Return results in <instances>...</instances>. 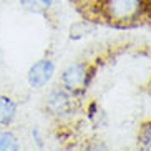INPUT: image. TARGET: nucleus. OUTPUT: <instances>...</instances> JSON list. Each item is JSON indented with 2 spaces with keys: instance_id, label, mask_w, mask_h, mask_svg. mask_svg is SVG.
<instances>
[{
  "instance_id": "nucleus-1",
  "label": "nucleus",
  "mask_w": 151,
  "mask_h": 151,
  "mask_svg": "<svg viewBox=\"0 0 151 151\" xmlns=\"http://www.w3.org/2000/svg\"><path fill=\"white\" fill-rule=\"evenodd\" d=\"M98 7L108 22L116 25H128L145 17L148 10V2L146 0H98Z\"/></svg>"
},
{
  "instance_id": "nucleus-9",
  "label": "nucleus",
  "mask_w": 151,
  "mask_h": 151,
  "mask_svg": "<svg viewBox=\"0 0 151 151\" xmlns=\"http://www.w3.org/2000/svg\"><path fill=\"white\" fill-rule=\"evenodd\" d=\"M86 151H108V150H106V146H105V145L95 143V145H91V146L86 148Z\"/></svg>"
},
{
  "instance_id": "nucleus-5",
  "label": "nucleus",
  "mask_w": 151,
  "mask_h": 151,
  "mask_svg": "<svg viewBox=\"0 0 151 151\" xmlns=\"http://www.w3.org/2000/svg\"><path fill=\"white\" fill-rule=\"evenodd\" d=\"M17 115V105L9 96L0 95V126H7L15 120Z\"/></svg>"
},
{
  "instance_id": "nucleus-4",
  "label": "nucleus",
  "mask_w": 151,
  "mask_h": 151,
  "mask_svg": "<svg viewBox=\"0 0 151 151\" xmlns=\"http://www.w3.org/2000/svg\"><path fill=\"white\" fill-rule=\"evenodd\" d=\"M47 106L55 115H67L71 110V98L65 90H55L47 100Z\"/></svg>"
},
{
  "instance_id": "nucleus-6",
  "label": "nucleus",
  "mask_w": 151,
  "mask_h": 151,
  "mask_svg": "<svg viewBox=\"0 0 151 151\" xmlns=\"http://www.w3.org/2000/svg\"><path fill=\"white\" fill-rule=\"evenodd\" d=\"M0 151H20L17 136L9 129H0Z\"/></svg>"
},
{
  "instance_id": "nucleus-7",
  "label": "nucleus",
  "mask_w": 151,
  "mask_h": 151,
  "mask_svg": "<svg viewBox=\"0 0 151 151\" xmlns=\"http://www.w3.org/2000/svg\"><path fill=\"white\" fill-rule=\"evenodd\" d=\"M57 0H20V5L27 12H33V14H40L45 10L52 9Z\"/></svg>"
},
{
  "instance_id": "nucleus-8",
  "label": "nucleus",
  "mask_w": 151,
  "mask_h": 151,
  "mask_svg": "<svg viewBox=\"0 0 151 151\" xmlns=\"http://www.w3.org/2000/svg\"><path fill=\"white\" fill-rule=\"evenodd\" d=\"M139 141H141L143 148L151 151V121L145 124V128H143L141 134H139Z\"/></svg>"
},
{
  "instance_id": "nucleus-2",
  "label": "nucleus",
  "mask_w": 151,
  "mask_h": 151,
  "mask_svg": "<svg viewBox=\"0 0 151 151\" xmlns=\"http://www.w3.org/2000/svg\"><path fill=\"white\" fill-rule=\"evenodd\" d=\"M53 73H55V65L50 60H38L28 70V75H27L28 85L32 88H42L52 80Z\"/></svg>"
},
{
  "instance_id": "nucleus-3",
  "label": "nucleus",
  "mask_w": 151,
  "mask_h": 151,
  "mask_svg": "<svg viewBox=\"0 0 151 151\" xmlns=\"http://www.w3.org/2000/svg\"><path fill=\"white\" fill-rule=\"evenodd\" d=\"M86 71L88 70H86L85 63H75V65L68 67L62 75L63 86L70 91H76V90L83 88L86 85Z\"/></svg>"
}]
</instances>
